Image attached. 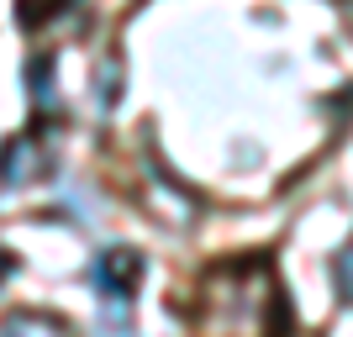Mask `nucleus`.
Returning a JSON list of instances; mask_svg holds the SVG:
<instances>
[{
  "instance_id": "39448f33",
  "label": "nucleus",
  "mask_w": 353,
  "mask_h": 337,
  "mask_svg": "<svg viewBox=\"0 0 353 337\" xmlns=\"http://www.w3.org/2000/svg\"><path fill=\"white\" fill-rule=\"evenodd\" d=\"M95 95H101V105H117V101H121V63H117V59L95 74Z\"/></svg>"
},
{
  "instance_id": "7ed1b4c3",
  "label": "nucleus",
  "mask_w": 353,
  "mask_h": 337,
  "mask_svg": "<svg viewBox=\"0 0 353 337\" xmlns=\"http://www.w3.org/2000/svg\"><path fill=\"white\" fill-rule=\"evenodd\" d=\"M0 337H74V327L53 311H16L0 322Z\"/></svg>"
},
{
  "instance_id": "423d86ee",
  "label": "nucleus",
  "mask_w": 353,
  "mask_h": 337,
  "mask_svg": "<svg viewBox=\"0 0 353 337\" xmlns=\"http://www.w3.org/2000/svg\"><path fill=\"white\" fill-rule=\"evenodd\" d=\"M338 290H343V300H353V243L338 253Z\"/></svg>"
},
{
  "instance_id": "f03ea898",
  "label": "nucleus",
  "mask_w": 353,
  "mask_h": 337,
  "mask_svg": "<svg viewBox=\"0 0 353 337\" xmlns=\"http://www.w3.org/2000/svg\"><path fill=\"white\" fill-rule=\"evenodd\" d=\"M43 169H48V147H43V137L21 132V137H6V143H0V190L32 185Z\"/></svg>"
},
{
  "instance_id": "f257e3e1",
  "label": "nucleus",
  "mask_w": 353,
  "mask_h": 337,
  "mask_svg": "<svg viewBox=\"0 0 353 337\" xmlns=\"http://www.w3.org/2000/svg\"><path fill=\"white\" fill-rule=\"evenodd\" d=\"M143 274H148V258L137 248H127V243L101 248V253H95V264H90L95 290H101V300H111V306H127V300L137 295V285H143Z\"/></svg>"
},
{
  "instance_id": "20e7f679",
  "label": "nucleus",
  "mask_w": 353,
  "mask_h": 337,
  "mask_svg": "<svg viewBox=\"0 0 353 337\" xmlns=\"http://www.w3.org/2000/svg\"><path fill=\"white\" fill-rule=\"evenodd\" d=\"M27 79H32V101H37V105L53 101V59H32Z\"/></svg>"
},
{
  "instance_id": "0eeeda50",
  "label": "nucleus",
  "mask_w": 353,
  "mask_h": 337,
  "mask_svg": "<svg viewBox=\"0 0 353 337\" xmlns=\"http://www.w3.org/2000/svg\"><path fill=\"white\" fill-rule=\"evenodd\" d=\"M6 274H11V253L0 248V279H6Z\"/></svg>"
}]
</instances>
